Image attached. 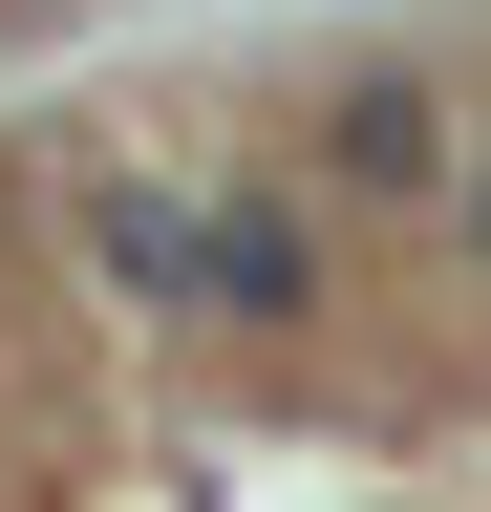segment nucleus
Wrapping results in <instances>:
<instances>
[{"instance_id":"obj_1","label":"nucleus","mask_w":491,"mask_h":512,"mask_svg":"<svg viewBox=\"0 0 491 512\" xmlns=\"http://www.w3.org/2000/svg\"><path fill=\"white\" fill-rule=\"evenodd\" d=\"M321 171H342V192H470V128H449V86L363 64V86L321 107Z\"/></svg>"},{"instance_id":"obj_2","label":"nucleus","mask_w":491,"mask_h":512,"mask_svg":"<svg viewBox=\"0 0 491 512\" xmlns=\"http://www.w3.org/2000/svg\"><path fill=\"white\" fill-rule=\"evenodd\" d=\"M193 278H214L235 320H299V299H321V235H299V192H214V256H193Z\"/></svg>"},{"instance_id":"obj_3","label":"nucleus","mask_w":491,"mask_h":512,"mask_svg":"<svg viewBox=\"0 0 491 512\" xmlns=\"http://www.w3.org/2000/svg\"><path fill=\"white\" fill-rule=\"evenodd\" d=\"M470 256H491V128H470Z\"/></svg>"}]
</instances>
